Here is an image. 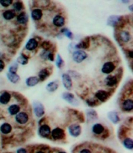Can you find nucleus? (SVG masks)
<instances>
[{
  "label": "nucleus",
  "instance_id": "f257e3e1",
  "mask_svg": "<svg viewBox=\"0 0 133 153\" xmlns=\"http://www.w3.org/2000/svg\"><path fill=\"white\" fill-rule=\"evenodd\" d=\"M87 53L83 50H76L72 55L73 60L77 63H81L87 58Z\"/></svg>",
  "mask_w": 133,
  "mask_h": 153
},
{
  "label": "nucleus",
  "instance_id": "f03ea898",
  "mask_svg": "<svg viewBox=\"0 0 133 153\" xmlns=\"http://www.w3.org/2000/svg\"><path fill=\"white\" fill-rule=\"evenodd\" d=\"M68 131L69 134H70L72 137H78L79 135L81 134V127H80V125L75 123V124H72L71 125V126H69Z\"/></svg>",
  "mask_w": 133,
  "mask_h": 153
},
{
  "label": "nucleus",
  "instance_id": "7ed1b4c3",
  "mask_svg": "<svg viewBox=\"0 0 133 153\" xmlns=\"http://www.w3.org/2000/svg\"><path fill=\"white\" fill-rule=\"evenodd\" d=\"M34 114L36 115V117H41L42 116H43L45 113V109L43 104L38 102H34Z\"/></svg>",
  "mask_w": 133,
  "mask_h": 153
},
{
  "label": "nucleus",
  "instance_id": "20e7f679",
  "mask_svg": "<svg viewBox=\"0 0 133 153\" xmlns=\"http://www.w3.org/2000/svg\"><path fill=\"white\" fill-rule=\"evenodd\" d=\"M62 81L65 88L67 90H71L72 88V80L70 75L67 74H64L62 75Z\"/></svg>",
  "mask_w": 133,
  "mask_h": 153
},
{
  "label": "nucleus",
  "instance_id": "39448f33",
  "mask_svg": "<svg viewBox=\"0 0 133 153\" xmlns=\"http://www.w3.org/2000/svg\"><path fill=\"white\" fill-rule=\"evenodd\" d=\"M115 66L112 62H105L104 64L103 65L102 69H101V71L105 74H109L113 72L114 71Z\"/></svg>",
  "mask_w": 133,
  "mask_h": 153
},
{
  "label": "nucleus",
  "instance_id": "423d86ee",
  "mask_svg": "<svg viewBox=\"0 0 133 153\" xmlns=\"http://www.w3.org/2000/svg\"><path fill=\"white\" fill-rule=\"evenodd\" d=\"M63 99H65V100L67 102H69L70 104H71V105H78V101H77V99H75V97L74 96V95L73 94H71V93H69V92H64L63 93Z\"/></svg>",
  "mask_w": 133,
  "mask_h": 153
},
{
  "label": "nucleus",
  "instance_id": "0eeeda50",
  "mask_svg": "<svg viewBox=\"0 0 133 153\" xmlns=\"http://www.w3.org/2000/svg\"><path fill=\"white\" fill-rule=\"evenodd\" d=\"M15 120L20 124H25L28 121V116L26 113L21 112V113H19L18 114L16 115Z\"/></svg>",
  "mask_w": 133,
  "mask_h": 153
},
{
  "label": "nucleus",
  "instance_id": "6e6552de",
  "mask_svg": "<svg viewBox=\"0 0 133 153\" xmlns=\"http://www.w3.org/2000/svg\"><path fill=\"white\" fill-rule=\"evenodd\" d=\"M51 135H52V137L55 140H60V139L64 138V131H63L61 128H59L57 127L52 131L51 132Z\"/></svg>",
  "mask_w": 133,
  "mask_h": 153
},
{
  "label": "nucleus",
  "instance_id": "1a4fd4ad",
  "mask_svg": "<svg viewBox=\"0 0 133 153\" xmlns=\"http://www.w3.org/2000/svg\"><path fill=\"white\" fill-rule=\"evenodd\" d=\"M52 24L53 25L56 27H61L64 25L65 24V20L64 17L62 16L61 15H57L55 16L52 19Z\"/></svg>",
  "mask_w": 133,
  "mask_h": 153
},
{
  "label": "nucleus",
  "instance_id": "9d476101",
  "mask_svg": "<svg viewBox=\"0 0 133 153\" xmlns=\"http://www.w3.org/2000/svg\"><path fill=\"white\" fill-rule=\"evenodd\" d=\"M119 38L124 43H127L131 40V34L128 30H122L119 33Z\"/></svg>",
  "mask_w": 133,
  "mask_h": 153
},
{
  "label": "nucleus",
  "instance_id": "9b49d317",
  "mask_svg": "<svg viewBox=\"0 0 133 153\" xmlns=\"http://www.w3.org/2000/svg\"><path fill=\"white\" fill-rule=\"evenodd\" d=\"M104 82L108 87H113L117 84V78L114 75H109L105 78Z\"/></svg>",
  "mask_w": 133,
  "mask_h": 153
},
{
  "label": "nucleus",
  "instance_id": "f8f14e48",
  "mask_svg": "<svg viewBox=\"0 0 133 153\" xmlns=\"http://www.w3.org/2000/svg\"><path fill=\"white\" fill-rule=\"evenodd\" d=\"M51 134L50 127L48 125L44 124L42 125L39 128V134L43 137H47Z\"/></svg>",
  "mask_w": 133,
  "mask_h": 153
},
{
  "label": "nucleus",
  "instance_id": "ddd939ff",
  "mask_svg": "<svg viewBox=\"0 0 133 153\" xmlns=\"http://www.w3.org/2000/svg\"><path fill=\"white\" fill-rule=\"evenodd\" d=\"M108 95H109L108 92L104 91V90H99L96 93V99L99 101H100V102H105L107 99V98H108Z\"/></svg>",
  "mask_w": 133,
  "mask_h": 153
},
{
  "label": "nucleus",
  "instance_id": "4468645a",
  "mask_svg": "<svg viewBox=\"0 0 133 153\" xmlns=\"http://www.w3.org/2000/svg\"><path fill=\"white\" fill-rule=\"evenodd\" d=\"M122 109L125 111H131L133 109V100L132 99H125L122 102Z\"/></svg>",
  "mask_w": 133,
  "mask_h": 153
},
{
  "label": "nucleus",
  "instance_id": "2eb2a0df",
  "mask_svg": "<svg viewBox=\"0 0 133 153\" xmlns=\"http://www.w3.org/2000/svg\"><path fill=\"white\" fill-rule=\"evenodd\" d=\"M11 99V95L8 92H3L0 95V103L2 105H6L10 102Z\"/></svg>",
  "mask_w": 133,
  "mask_h": 153
},
{
  "label": "nucleus",
  "instance_id": "dca6fc26",
  "mask_svg": "<svg viewBox=\"0 0 133 153\" xmlns=\"http://www.w3.org/2000/svg\"><path fill=\"white\" fill-rule=\"evenodd\" d=\"M37 46H38V42H37V41L34 38L30 39L26 44V48L29 51L34 50V49L37 48Z\"/></svg>",
  "mask_w": 133,
  "mask_h": 153
},
{
  "label": "nucleus",
  "instance_id": "f3484780",
  "mask_svg": "<svg viewBox=\"0 0 133 153\" xmlns=\"http://www.w3.org/2000/svg\"><path fill=\"white\" fill-rule=\"evenodd\" d=\"M103 131H104V127L100 123H96L93 126V132L95 134H101L103 133Z\"/></svg>",
  "mask_w": 133,
  "mask_h": 153
},
{
  "label": "nucleus",
  "instance_id": "a211bd4d",
  "mask_svg": "<svg viewBox=\"0 0 133 153\" xmlns=\"http://www.w3.org/2000/svg\"><path fill=\"white\" fill-rule=\"evenodd\" d=\"M120 19L121 17L118 16H111L108 18V20H107V24H109L110 26H116L119 22H120Z\"/></svg>",
  "mask_w": 133,
  "mask_h": 153
},
{
  "label": "nucleus",
  "instance_id": "6ab92c4d",
  "mask_svg": "<svg viewBox=\"0 0 133 153\" xmlns=\"http://www.w3.org/2000/svg\"><path fill=\"white\" fill-rule=\"evenodd\" d=\"M43 16V11L39 9H35L31 12V17L34 20H39Z\"/></svg>",
  "mask_w": 133,
  "mask_h": 153
},
{
  "label": "nucleus",
  "instance_id": "aec40b11",
  "mask_svg": "<svg viewBox=\"0 0 133 153\" xmlns=\"http://www.w3.org/2000/svg\"><path fill=\"white\" fill-rule=\"evenodd\" d=\"M39 82V78L37 76H31L26 80V85L28 87H33Z\"/></svg>",
  "mask_w": 133,
  "mask_h": 153
},
{
  "label": "nucleus",
  "instance_id": "412c9836",
  "mask_svg": "<svg viewBox=\"0 0 133 153\" xmlns=\"http://www.w3.org/2000/svg\"><path fill=\"white\" fill-rule=\"evenodd\" d=\"M107 116H108V118L110 119V120L114 123H117L119 122V120H120L118 114L116 112H114V111L113 112H110Z\"/></svg>",
  "mask_w": 133,
  "mask_h": 153
},
{
  "label": "nucleus",
  "instance_id": "4be33fe9",
  "mask_svg": "<svg viewBox=\"0 0 133 153\" xmlns=\"http://www.w3.org/2000/svg\"><path fill=\"white\" fill-rule=\"evenodd\" d=\"M28 20V16L25 13H21L17 16V22L20 24H25Z\"/></svg>",
  "mask_w": 133,
  "mask_h": 153
},
{
  "label": "nucleus",
  "instance_id": "5701e85b",
  "mask_svg": "<svg viewBox=\"0 0 133 153\" xmlns=\"http://www.w3.org/2000/svg\"><path fill=\"white\" fill-rule=\"evenodd\" d=\"M58 87L59 84L57 81H52V82L49 83L48 85H47L46 89L47 91H50V92H53V91H55L56 90L58 89Z\"/></svg>",
  "mask_w": 133,
  "mask_h": 153
},
{
  "label": "nucleus",
  "instance_id": "b1692460",
  "mask_svg": "<svg viewBox=\"0 0 133 153\" xmlns=\"http://www.w3.org/2000/svg\"><path fill=\"white\" fill-rule=\"evenodd\" d=\"M20 106L18 105H11L8 107V112L10 115H17L20 111Z\"/></svg>",
  "mask_w": 133,
  "mask_h": 153
},
{
  "label": "nucleus",
  "instance_id": "393cba45",
  "mask_svg": "<svg viewBox=\"0 0 133 153\" xmlns=\"http://www.w3.org/2000/svg\"><path fill=\"white\" fill-rule=\"evenodd\" d=\"M7 77H8L9 81L10 82L13 83V84H16V83H17L20 81V76L17 74H12V73L9 72L7 74Z\"/></svg>",
  "mask_w": 133,
  "mask_h": 153
},
{
  "label": "nucleus",
  "instance_id": "a878e982",
  "mask_svg": "<svg viewBox=\"0 0 133 153\" xmlns=\"http://www.w3.org/2000/svg\"><path fill=\"white\" fill-rule=\"evenodd\" d=\"M2 16H3V18L6 20H12V19L15 16V12L14 11H13V10H6V11H5V12L3 13Z\"/></svg>",
  "mask_w": 133,
  "mask_h": 153
},
{
  "label": "nucleus",
  "instance_id": "bb28decb",
  "mask_svg": "<svg viewBox=\"0 0 133 153\" xmlns=\"http://www.w3.org/2000/svg\"><path fill=\"white\" fill-rule=\"evenodd\" d=\"M11 130H12V127H11V126H10L9 123H3V124L1 126V127H0V131H1V132L5 134L10 133Z\"/></svg>",
  "mask_w": 133,
  "mask_h": 153
},
{
  "label": "nucleus",
  "instance_id": "cd10ccee",
  "mask_svg": "<svg viewBox=\"0 0 133 153\" xmlns=\"http://www.w3.org/2000/svg\"><path fill=\"white\" fill-rule=\"evenodd\" d=\"M123 145L127 149H133V140L129 137H126L124 140Z\"/></svg>",
  "mask_w": 133,
  "mask_h": 153
},
{
  "label": "nucleus",
  "instance_id": "c85d7f7f",
  "mask_svg": "<svg viewBox=\"0 0 133 153\" xmlns=\"http://www.w3.org/2000/svg\"><path fill=\"white\" fill-rule=\"evenodd\" d=\"M49 75V73L47 71V69H43V70H42V71L39 72L38 77H39V79L42 80V81H44L45 79H46L47 77H48Z\"/></svg>",
  "mask_w": 133,
  "mask_h": 153
},
{
  "label": "nucleus",
  "instance_id": "c756f323",
  "mask_svg": "<svg viewBox=\"0 0 133 153\" xmlns=\"http://www.w3.org/2000/svg\"><path fill=\"white\" fill-rule=\"evenodd\" d=\"M88 45H89V42H88L87 39H85V40L81 42L79 44H78V45H76V47L78 48H86L89 46Z\"/></svg>",
  "mask_w": 133,
  "mask_h": 153
},
{
  "label": "nucleus",
  "instance_id": "7c9ffc66",
  "mask_svg": "<svg viewBox=\"0 0 133 153\" xmlns=\"http://www.w3.org/2000/svg\"><path fill=\"white\" fill-rule=\"evenodd\" d=\"M62 32L64 34L65 36H66L68 38H70V39H72L73 38L72 33H71V30H69L67 28H64V30H62Z\"/></svg>",
  "mask_w": 133,
  "mask_h": 153
},
{
  "label": "nucleus",
  "instance_id": "2f4dec72",
  "mask_svg": "<svg viewBox=\"0 0 133 153\" xmlns=\"http://www.w3.org/2000/svg\"><path fill=\"white\" fill-rule=\"evenodd\" d=\"M13 9L16 10V12H19V11H20V10L23 9L22 3L20 2H16V3H14V5H13Z\"/></svg>",
  "mask_w": 133,
  "mask_h": 153
},
{
  "label": "nucleus",
  "instance_id": "473e14b6",
  "mask_svg": "<svg viewBox=\"0 0 133 153\" xmlns=\"http://www.w3.org/2000/svg\"><path fill=\"white\" fill-rule=\"evenodd\" d=\"M64 64V61H63L62 58L60 55H57V66L59 68H61V67Z\"/></svg>",
  "mask_w": 133,
  "mask_h": 153
},
{
  "label": "nucleus",
  "instance_id": "72a5a7b5",
  "mask_svg": "<svg viewBox=\"0 0 133 153\" xmlns=\"http://www.w3.org/2000/svg\"><path fill=\"white\" fill-rule=\"evenodd\" d=\"M18 62L21 64H27V62H28V59L26 57H24V56H21L18 58Z\"/></svg>",
  "mask_w": 133,
  "mask_h": 153
},
{
  "label": "nucleus",
  "instance_id": "f704fd0d",
  "mask_svg": "<svg viewBox=\"0 0 133 153\" xmlns=\"http://www.w3.org/2000/svg\"><path fill=\"white\" fill-rule=\"evenodd\" d=\"M12 3V1L10 0H5V1H0V4L2 5L3 7H7Z\"/></svg>",
  "mask_w": 133,
  "mask_h": 153
},
{
  "label": "nucleus",
  "instance_id": "c9c22d12",
  "mask_svg": "<svg viewBox=\"0 0 133 153\" xmlns=\"http://www.w3.org/2000/svg\"><path fill=\"white\" fill-rule=\"evenodd\" d=\"M16 71H17V64L12 65V66L10 67V68H9L10 73H12V74H16Z\"/></svg>",
  "mask_w": 133,
  "mask_h": 153
},
{
  "label": "nucleus",
  "instance_id": "e433bc0d",
  "mask_svg": "<svg viewBox=\"0 0 133 153\" xmlns=\"http://www.w3.org/2000/svg\"><path fill=\"white\" fill-rule=\"evenodd\" d=\"M16 153H28V152H27V150L25 149L21 148V149H19L18 150L16 151Z\"/></svg>",
  "mask_w": 133,
  "mask_h": 153
},
{
  "label": "nucleus",
  "instance_id": "4c0bfd02",
  "mask_svg": "<svg viewBox=\"0 0 133 153\" xmlns=\"http://www.w3.org/2000/svg\"><path fill=\"white\" fill-rule=\"evenodd\" d=\"M79 153H92V152H91L90 150L88 149H82V150H81Z\"/></svg>",
  "mask_w": 133,
  "mask_h": 153
},
{
  "label": "nucleus",
  "instance_id": "58836bf2",
  "mask_svg": "<svg viewBox=\"0 0 133 153\" xmlns=\"http://www.w3.org/2000/svg\"><path fill=\"white\" fill-rule=\"evenodd\" d=\"M3 68H4V62H3V61L0 59V72L3 70Z\"/></svg>",
  "mask_w": 133,
  "mask_h": 153
},
{
  "label": "nucleus",
  "instance_id": "ea45409f",
  "mask_svg": "<svg viewBox=\"0 0 133 153\" xmlns=\"http://www.w3.org/2000/svg\"><path fill=\"white\" fill-rule=\"evenodd\" d=\"M129 56L130 57V58H133V51H129Z\"/></svg>",
  "mask_w": 133,
  "mask_h": 153
},
{
  "label": "nucleus",
  "instance_id": "a19ab883",
  "mask_svg": "<svg viewBox=\"0 0 133 153\" xmlns=\"http://www.w3.org/2000/svg\"><path fill=\"white\" fill-rule=\"evenodd\" d=\"M36 153H45L44 152H42V151H38V152H37Z\"/></svg>",
  "mask_w": 133,
  "mask_h": 153
},
{
  "label": "nucleus",
  "instance_id": "79ce46f5",
  "mask_svg": "<svg viewBox=\"0 0 133 153\" xmlns=\"http://www.w3.org/2000/svg\"><path fill=\"white\" fill-rule=\"evenodd\" d=\"M58 153H66V152H60Z\"/></svg>",
  "mask_w": 133,
  "mask_h": 153
}]
</instances>
